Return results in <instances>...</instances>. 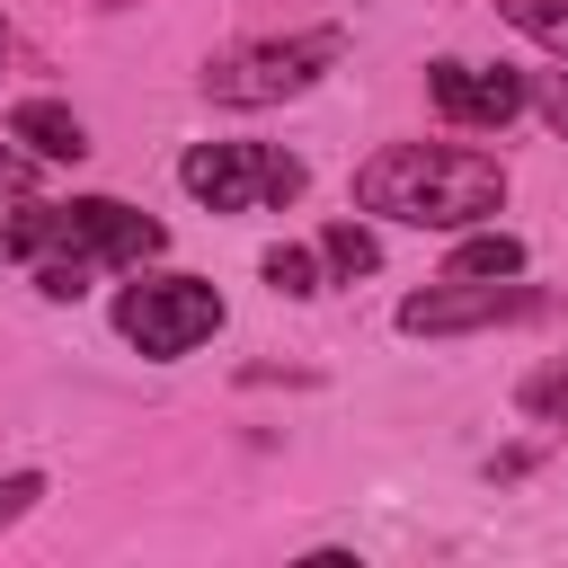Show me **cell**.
I'll return each mask as SVG.
<instances>
[{
	"instance_id": "1",
	"label": "cell",
	"mask_w": 568,
	"mask_h": 568,
	"mask_svg": "<svg viewBox=\"0 0 568 568\" xmlns=\"http://www.w3.org/2000/svg\"><path fill=\"white\" fill-rule=\"evenodd\" d=\"M0 240H9V257H27V266H36V293H44V302H80L98 266H142V257H160V248H169V231H160L151 213L115 204V195L27 204Z\"/></svg>"
},
{
	"instance_id": "2",
	"label": "cell",
	"mask_w": 568,
	"mask_h": 568,
	"mask_svg": "<svg viewBox=\"0 0 568 568\" xmlns=\"http://www.w3.org/2000/svg\"><path fill=\"white\" fill-rule=\"evenodd\" d=\"M355 204L408 231H470L497 222L506 204V169L488 151H453V142H390L355 169Z\"/></svg>"
},
{
	"instance_id": "3",
	"label": "cell",
	"mask_w": 568,
	"mask_h": 568,
	"mask_svg": "<svg viewBox=\"0 0 568 568\" xmlns=\"http://www.w3.org/2000/svg\"><path fill=\"white\" fill-rule=\"evenodd\" d=\"M337 53H346V36H337V27L266 36V44H240V53L204 62V98H222V106H275V98H302Z\"/></svg>"
},
{
	"instance_id": "4",
	"label": "cell",
	"mask_w": 568,
	"mask_h": 568,
	"mask_svg": "<svg viewBox=\"0 0 568 568\" xmlns=\"http://www.w3.org/2000/svg\"><path fill=\"white\" fill-rule=\"evenodd\" d=\"M213 328H222V293H213L204 275H142V284L115 293V337L142 346L151 364L195 355Z\"/></svg>"
},
{
	"instance_id": "5",
	"label": "cell",
	"mask_w": 568,
	"mask_h": 568,
	"mask_svg": "<svg viewBox=\"0 0 568 568\" xmlns=\"http://www.w3.org/2000/svg\"><path fill=\"white\" fill-rule=\"evenodd\" d=\"M178 186L213 213H266V204L302 195V160L275 151V142H195L178 160Z\"/></svg>"
},
{
	"instance_id": "6",
	"label": "cell",
	"mask_w": 568,
	"mask_h": 568,
	"mask_svg": "<svg viewBox=\"0 0 568 568\" xmlns=\"http://www.w3.org/2000/svg\"><path fill=\"white\" fill-rule=\"evenodd\" d=\"M541 311V293L532 284H515V275H444V284H426V293H408L399 302V328L408 337H453V328H497V320H532Z\"/></svg>"
},
{
	"instance_id": "7",
	"label": "cell",
	"mask_w": 568,
	"mask_h": 568,
	"mask_svg": "<svg viewBox=\"0 0 568 568\" xmlns=\"http://www.w3.org/2000/svg\"><path fill=\"white\" fill-rule=\"evenodd\" d=\"M426 98H435L453 124H488V133H497L506 115H524L532 89H524L515 71H488V62H435V71H426Z\"/></svg>"
},
{
	"instance_id": "8",
	"label": "cell",
	"mask_w": 568,
	"mask_h": 568,
	"mask_svg": "<svg viewBox=\"0 0 568 568\" xmlns=\"http://www.w3.org/2000/svg\"><path fill=\"white\" fill-rule=\"evenodd\" d=\"M9 142H27L36 160H80V151H89V124H80L71 106H53V98H27V106L9 115Z\"/></svg>"
},
{
	"instance_id": "9",
	"label": "cell",
	"mask_w": 568,
	"mask_h": 568,
	"mask_svg": "<svg viewBox=\"0 0 568 568\" xmlns=\"http://www.w3.org/2000/svg\"><path fill=\"white\" fill-rule=\"evenodd\" d=\"M320 266L355 284V275H373V266H382V240H373L364 222H328V231H320Z\"/></svg>"
},
{
	"instance_id": "10",
	"label": "cell",
	"mask_w": 568,
	"mask_h": 568,
	"mask_svg": "<svg viewBox=\"0 0 568 568\" xmlns=\"http://www.w3.org/2000/svg\"><path fill=\"white\" fill-rule=\"evenodd\" d=\"M444 275H470V284H479V275H524V240L479 231V240H462V248H453V266H444Z\"/></svg>"
},
{
	"instance_id": "11",
	"label": "cell",
	"mask_w": 568,
	"mask_h": 568,
	"mask_svg": "<svg viewBox=\"0 0 568 568\" xmlns=\"http://www.w3.org/2000/svg\"><path fill=\"white\" fill-rule=\"evenodd\" d=\"M257 275H266L284 302H311V293H320V248H293V240H275V248L257 257Z\"/></svg>"
},
{
	"instance_id": "12",
	"label": "cell",
	"mask_w": 568,
	"mask_h": 568,
	"mask_svg": "<svg viewBox=\"0 0 568 568\" xmlns=\"http://www.w3.org/2000/svg\"><path fill=\"white\" fill-rule=\"evenodd\" d=\"M497 18H506V27H524L532 44L568 53V0H497Z\"/></svg>"
},
{
	"instance_id": "13",
	"label": "cell",
	"mask_w": 568,
	"mask_h": 568,
	"mask_svg": "<svg viewBox=\"0 0 568 568\" xmlns=\"http://www.w3.org/2000/svg\"><path fill=\"white\" fill-rule=\"evenodd\" d=\"M524 417H550V426H568V355L559 364H541V373H524Z\"/></svg>"
},
{
	"instance_id": "14",
	"label": "cell",
	"mask_w": 568,
	"mask_h": 568,
	"mask_svg": "<svg viewBox=\"0 0 568 568\" xmlns=\"http://www.w3.org/2000/svg\"><path fill=\"white\" fill-rule=\"evenodd\" d=\"M36 497H44V470H9V479H0V532H9Z\"/></svg>"
},
{
	"instance_id": "15",
	"label": "cell",
	"mask_w": 568,
	"mask_h": 568,
	"mask_svg": "<svg viewBox=\"0 0 568 568\" xmlns=\"http://www.w3.org/2000/svg\"><path fill=\"white\" fill-rule=\"evenodd\" d=\"M18 186H27V160H18V151H0V195H18Z\"/></svg>"
},
{
	"instance_id": "16",
	"label": "cell",
	"mask_w": 568,
	"mask_h": 568,
	"mask_svg": "<svg viewBox=\"0 0 568 568\" xmlns=\"http://www.w3.org/2000/svg\"><path fill=\"white\" fill-rule=\"evenodd\" d=\"M541 115H550V124H559V133H568V80H559V89H550V98H541Z\"/></svg>"
},
{
	"instance_id": "17",
	"label": "cell",
	"mask_w": 568,
	"mask_h": 568,
	"mask_svg": "<svg viewBox=\"0 0 568 568\" xmlns=\"http://www.w3.org/2000/svg\"><path fill=\"white\" fill-rule=\"evenodd\" d=\"M0 62H9V18H0Z\"/></svg>"
}]
</instances>
